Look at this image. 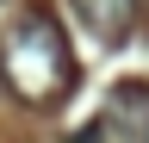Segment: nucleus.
<instances>
[{
    "instance_id": "nucleus-1",
    "label": "nucleus",
    "mask_w": 149,
    "mask_h": 143,
    "mask_svg": "<svg viewBox=\"0 0 149 143\" xmlns=\"http://www.w3.org/2000/svg\"><path fill=\"white\" fill-rule=\"evenodd\" d=\"M0 75L25 106H62L74 87V50L50 13H19L0 38Z\"/></svg>"
},
{
    "instance_id": "nucleus-2",
    "label": "nucleus",
    "mask_w": 149,
    "mask_h": 143,
    "mask_svg": "<svg viewBox=\"0 0 149 143\" xmlns=\"http://www.w3.org/2000/svg\"><path fill=\"white\" fill-rule=\"evenodd\" d=\"M74 143H149V87L143 81L112 87L106 106H100V118H93Z\"/></svg>"
},
{
    "instance_id": "nucleus-3",
    "label": "nucleus",
    "mask_w": 149,
    "mask_h": 143,
    "mask_svg": "<svg viewBox=\"0 0 149 143\" xmlns=\"http://www.w3.org/2000/svg\"><path fill=\"white\" fill-rule=\"evenodd\" d=\"M74 13H81V25L100 38L106 50L130 38V25H137V0H68Z\"/></svg>"
}]
</instances>
